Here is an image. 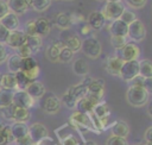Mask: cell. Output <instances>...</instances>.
<instances>
[{
    "mask_svg": "<svg viewBox=\"0 0 152 145\" xmlns=\"http://www.w3.org/2000/svg\"><path fill=\"white\" fill-rule=\"evenodd\" d=\"M55 133L61 143V145H84V141L78 128L71 124H64L59 128L55 130Z\"/></svg>",
    "mask_w": 152,
    "mask_h": 145,
    "instance_id": "cell-1",
    "label": "cell"
},
{
    "mask_svg": "<svg viewBox=\"0 0 152 145\" xmlns=\"http://www.w3.org/2000/svg\"><path fill=\"white\" fill-rule=\"evenodd\" d=\"M13 109H14V106L13 105L7 106V107H4V108H0L2 116L5 119H7V120H12L13 119Z\"/></svg>",
    "mask_w": 152,
    "mask_h": 145,
    "instance_id": "cell-47",
    "label": "cell"
},
{
    "mask_svg": "<svg viewBox=\"0 0 152 145\" xmlns=\"http://www.w3.org/2000/svg\"><path fill=\"white\" fill-rule=\"evenodd\" d=\"M96 1H103V0H96Z\"/></svg>",
    "mask_w": 152,
    "mask_h": 145,
    "instance_id": "cell-60",
    "label": "cell"
},
{
    "mask_svg": "<svg viewBox=\"0 0 152 145\" xmlns=\"http://www.w3.org/2000/svg\"><path fill=\"white\" fill-rule=\"evenodd\" d=\"M25 43H26V34L20 30H14V31L10 32L5 44H7L10 48L17 50L19 46H21Z\"/></svg>",
    "mask_w": 152,
    "mask_h": 145,
    "instance_id": "cell-15",
    "label": "cell"
},
{
    "mask_svg": "<svg viewBox=\"0 0 152 145\" xmlns=\"http://www.w3.org/2000/svg\"><path fill=\"white\" fill-rule=\"evenodd\" d=\"M8 7H7V4H6V0H0V19L6 15L8 13Z\"/></svg>",
    "mask_w": 152,
    "mask_h": 145,
    "instance_id": "cell-52",
    "label": "cell"
},
{
    "mask_svg": "<svg viewBox=\"0 0 152 145\" xmlns=\"http://www.w3.org/2000/svg\"><path fill=\"white\" fill-rule=\"evenodd\" d=\"M25 44L30 48L32 53H37L43 45V40H42V37H39V36H31V37L26 36V43Z\"/></svg>",
    "mask_w": 152,
    "mask_h": 145,
    "instance_id": "cell-30",
    "label": "cell"
},
{
    "mask_svg": "<svg viewBox=\"0 0 152 145\" xmlns=\"http://www.w3.org/2000/svg\"><path fill=\"white\" fill-rule=\"evenodd\" d=\"M72 70L76 75L86 76L89 72V65L83 58H78L72 63Z\"/></svg>",
    "mask_w": 152,
    "mask_h": 145,
    "instance_id": "cell-28",
    "label": "cell"
},
{
    "mask_svg": "<svg viewBox=\"0 0 152 145\" xmlns=\"http://www.w3.org/2000/svg\"><path fill=\"white\" fill-rule=\"evenodd\" d=\"M10 34V31L7 29H5L1 24H0V44H5L7 40V37Z\"/></svg>",
    "mask_w": 152,
    "mask_h": 145,
    "instance_id": "cell-51",
    "label": "cell"
},
{
    "mask_svg": "<svg viewBox=\"0 0 152 145\" xmlns=\"http://www.w3.org/2000/svg\"><path fill=\"white\" fill-rule=\"evenodd\" d=\"M127 36L129 37L131 40L135 43L142 42L146 38V27L142 24V21H140L139 19H135L133 23H131L127 29Z\"/></svg>",
    "mask_w": 152,
    "mask_h": 145,
    "instance_id": "cell-7",
    "label": "cell"
},
{
    "mask_svg": "<svg viewBox=\"0 0 152 145\" xmlns=\"http://www.w3.org/2000/svg\"><path fill=\"white\" fill-rule=\"evenodd\" d=\"M139 145H144V144H139Z\"/></svg>",
    "mask_w": 152,
    "mask_h": 145,
    "instance_id": "cell-64",
    "label": "cell"
},
{
    "mask_svg": "<svg viewBox=\"0 0 152 145\" xmlns=\"http://www.w3.org/2000/svg\"><path fill=\"white\" fill-rule=\"evenodd\" d=\"M125 1L129 7H133V8H141L147 2V0H125Z\"/></svg>",
    "mask_w": 152,
    "mask_h": 145,
    "instance_id": "cell-49",
    "label": "cell"
},
{
    "mask_svg": "<svg viewBox=\"0 0 152 145\" xmlns=\"http://www.w3.org/2000/svg\"><path fill=\"white\" fill-rule=\"evenodd\" d=\"M146 81H147V80H145L144 77H141L140 75H138V76H135L133 80L129 81V84H131V86H139V87H145V88H147Z\"/></svg>",
    "mask_w": 152,
    "mask_h": 145,
    "instance_id": "cell-48",
    "label": "cell"
},
{
    "mask_svg": "<svg viewBox=\"0 0 152 145\" xmlns=\"http://www.w3.org/2000/svg\"><path fill=\"white\" fill-rule=\"evenodd\" d=\"M30 118H31V114H30L28 109L14 106V109H13V119H12L14 122H26V121L30 120Z\"/></svg>",
    "mask_w": 152,
    "mask_h": 145,
    "instance_id": "cell-26",
    "label": "cell"
},
{
    "mask_svg": "<svg viewBox=\"0 0 152 145\" xmlns=\"http://www.w3.org/2000/svg\"><path fill=\"white\" fill-rule=\"evenodd\" d=\"M0 80H1V74H0Z\"/></svg>",
    "mask_w": 152,
    "mask_h": 145,
    "instance_id": "cell-61",
    "label": "cell"
},
{
    "mask_svg": "<svg viewBox=\"0 0 152 145\" xmlns=\"http://www.w3.org/2000/svg\"><path fill=\"white\" fill-rule=\"evenodd\" d=\"M23 72H24V71H23ZM39 72H40L39 65H36L34 68H32V69H30V70L25 71L24 74L27 76V78H28L31 82H33V81H36V80H37V77L39 76Z\"/></svg>",
    "mask_w": 152,
    "mask_h": 145,
    "instance_id": "cell-45",
    "label": "cell"
},
{
    "mask_svg": "<svg viewBox=\"0 0 152 145\" xmlns=\"http://www.w3.org/2000/svg\"><path fill=\"white\" fill-rule=\"evenodd\" d=\"M10 130H11V134H12L13 141H15V140L21 139V138L27 135L28 126L25 122H13L10 126Z\"/></svg>",
    "mask_w": 152,
    "mask_h": 145,
    "instance_id": "cell-21",
    "label": "cell"
},
{
    "mask_svg": "<svg viewBox=\"0 0 152 145\" xmlns=\"http://www.w3.org/2000/svg\"><path fill=\"white\" fill-rule=\"evenodd\" d=\"M27 37H31V36H38L37 32H36V27H34V19L32 20H28L25 26H24V31H23Z\"/></svg>",
    "mask_w": 152,
    "mask_h": 145,
    "instance_id": "cell-42",
    "label": "cell"
},
{
    "mask_svg": "<svg viewBox=\"0 0 152 145\" xmlns=\"http://www.w3.org/2000/svg\"><path fill=\"white\" fill-rule=\"evenodd\" d=\"M81 50H82V52L87 57H89L91 59H95V58H97L101 55L102 46H101V43L96 38L88 37L84 40H82V43H81Z\"/></svg>",
    "mask_w": 152,
    "mask_h": 145,
    "instance_id": "cell-5",
    "label": "cell"
},
{
    "mask_svg": "<svg viewBox=\"0 0 152 145\" xmlns=\"http://www.w3.org/2000/svg\"><path fill=\"white\" fill-rule=\"evenodd\" d=\"M8 11L15 15H21L26 13L31 5V0H6Z\"/></svg>",
    "mask_w": 152,
    "mask_h": 145,
    "instance_id": "cell-14",
    "label": "cell"
},
{
    "mask_svg": "<svg viewBox=\"0 0 152 145\" xmlns=\"http://www.w3.org/2000/svg\"><path fill=\"white\" fill-rule=\"evenodd\" d=\"M7 57H8V56H7V51H6L5 45H4V44H0V64L4 63Z\"/></svg>",
    "mask_w": 152,
    "mask_h": 145,
    "instance_id": "cell-54",
    "label": "cell"
},
{
    "mask_svg": "<svg viewBox=\"0 0 152 145\" xmlns=\"http://www.w3.org/2000/svg\"><path fill=\"white\" fill-rule=\"evenodd\" d=\"M56 25L62 30H68L71 26L70 14L65 12H61L56 15Z\"/></svg>",
    "mask_w": 152,
    "mask_h": 145,
    "instance_id": "cell-33",
    "label": "cell"
},
{
    "mask_svg": "<svg viewBox=\"0 0 152 145\" xmlns=\"http://www.w3.org/2000/svg\"><path fill=\"white\" fill-rule=\"evenodd\" d=\"M6 62H7V69L10 70L11 74H15L18 71H20V62H21V58L14 53V55H11L10 57L6 58Z\"/></svg>",
    "mask_w": 152,
    "mask_h": 145,
    "instance_id": "cell-31",
    "label": "cell"
},
{
    "mask_svg": "<svg viewBox=\"0 0 152 145\" xmlns=\"http://www.w3.org/2000/svg\"><path fill=\"white\" fill-rule=\"evenodd\" d=\"M34 27H36V32L39 37L48 36L50 32V21L46 18L34 19Z\"/></svg>",
    "mask_w": 152,
    "mask_h": 145,
    "instance_id": "cell-23",
    "label": "cell"
},
{
    "mask_svg": "<svg viewBox=\"0 0 152 145\" xmlns=\"http://www.w3.org/2000/svg\"><path fill=\"white\" fill-rule=\"evenodd\" d=\"M32 145H37V144H32Z\"/></svg>",
    "mask_w": 152,
    "mask_h": 145,
    "instance_id": "cell-62",
    "label": "cell"
},
{
    "mask_svg": "<svg viewBox=\"0 0 152 145\" xmlns=\"http://www.w3.org/2000/svg\"><path fill=\"white\" fill-rule=\"evenodd\" d=\"M0 88L2 89H8V90H17V83H15V77L14 74H4L1 75V80H0Z\"/></svg>",
    "mask_w": 152,
    "mask_h": 145,
    "instance_id": "cell-25",
    "label": "cell"
},
{
    "mask_svg": "<svg viewBox=\"0 0 152 145\" xmlns=\"http://www.w3.org/2000/svg\"><path fill=\"white\" fill-rule=\"evenodd\" d=\"M62 46H63V44L62 43H52V44H50L48 48H46V50H45V56H46V58L50 61V62H58V55H59V51H61V49H62Z\"/></svg>",
    "mask_w": 152,
    "mask_h": 145,
    "instance_id": "cell-24",
    "label": "cell"
},
{
    "mask_svg": "<svg viewBox=\"0 0 152 145\" xmlns=\"http://www.w3.org/2000/svg\"><path fill=\"white\" fill-rule=\"evenodd\" d=\"M76 111L77 112H81V113H86V114H89L93 112V108H94V105L86 97L83 96L82 99H80L77 102H76Z\"/></svg>",
    "mask_w": 152,
    "mask_h": 145,
    "instance_id": "cell-34",
    "label": "cell"
},
{
    "mask_svg": "<svg viewBox=\"0 0 152 145\" xmlns=\"http://www.w3.org/2000/svg\"><path fill=\"white\" fill-rule=\"evenodd\" d=\"M72 57H74V52L70 49H68L65 46H62V49L59 51V55H58V62L68 63V62H70L72 59Z\"/></svg>",
    "mask_w": 152,
    "mask_h": 145,
    "instance_id": "cell-38",
    "label": "cell"
},
{
    "mask_svg": "<svg viewBox=\"0 0 152 145\" xmlns=\"http://www.w3.org/2000/svg\"><path fill=\"white\" fill-rule=\"evenodd\" d=\"M139 55H140V49L134 43H126L119 50V57L124 62H126V61H138Z\"/></svg>",
    "mask_w": 152,
    "mask_h": 145,
    "instance_id": "cell-12",
    "label": "cell"
},
{
    "mask_svg": "<svg viewBox=\"0 0 152 145\" xmlns=\"http://www.w3.org/2000/svg\"><path fill=\"white\" fill-rule=\"evenodd\" d=\"M61 100L53 93H45L40 97V108L49 114H55L61 108Z\"/></svg>",
    "mask_w": 152,
    "mask_h": 145,
    "instance_id": "cell-6",
    "label": "cell"
},
{
    "mask_svg": "<svg viewBox=\"0 0 152 145\" xmlns=\"http://www.w3.org/2000/svg\"><path fill=\"white\" fill-rule=\"evenodd\" d=\"M27 135L30 137V139L32 140L33 144H38L39 141H42L43 139L49 137V131L45 125H43L40 122H34L28 126Z\"/></svg>",
    "mask_w": 152,
    "mask_h": 145,
    "instance_id": "cell-9",
    "label": "cell"
},
{
    "mask_svg": "<svg viewBox=\"0 0 152 145\" xmlns=\"http://www.w3.org/2000/svg\"><path fill=\"white\" fill-rule=\"evenodd\" d=\"M107 2H120L121 0H106Z\"/></svg>",
    "mask_w": 152,
    "mask_h": 145,
    "instance_id": "cell-59",
    "label": "cell"
},
{
    "mask_svg": "<svg viewBox=\"0 0 152 145\" xmlns=\"http://www.w3.org/2000/svg\"><path fill=\"white\" fill-rule=\"evenodd\" d=\"M104 17L102 15L101 11H93L90 12V14L88 15L87 19V24L91 27V30H101L104 25Z\"/></svg>",
    "mask_w": 152,
    "mask_h": 145,
    "instance_id": "cell-18",
    "label": "cell"
},
{
    "mask_svg": "<svg viewBox=\"0 0 152 145\" xmlns=\"http://www.w3.org/2000/svg\"><path fill=\"white\" fill-rule=\"evenodd\" d=\"M104 95V81L101 78H91L89 84L87 86L86 97L95 106L101 102Z\"/></svg>",
    "mask_w": 152,
    "mask_h": 145,
    "instance_id": "cell-3",
    "label": "cell"
},
{
    "mask_svg": "<svg viewBox=\"0 0 152 145\" xmlns=\"http://www.w3.org/2000/svg\"><path fill=\"white\" fill-rule=\"evenodd\" d=\"M124 5L121 2H106L103 6L101 13L104 17L106 20H116L120 18L122 11H124Z\"/></svg>",
    "mask_w": 152,
    "mask_h": 145,
    "instance_id": "cell-10",
    "label": "cell"
},
{
    "mask_svg": "<svg viewBox=\"0 0 152 145\" xmlns=\"http://www.w3.org/2000/svg\"><path fill=\"white\" fill-rule=\"evenodd\" d=\"M150 90L145 87L129 86L126 92V100L133 107H142L148 102Z\"/></svg>",
    "mask_w": 152,
    "mask_h": 145,
    "instance_id": "cell-2",
    "label": "cell"
},
{
    "mask_svg": "<svg viewBox=\"0 0 152 145\" xmlns=\"http://www.w3.org/2000/svg\"><path fill=\"white\" fill-rule=\"evenodd\" d=\"M122 63H124V61L119 56H110V57L107 58L104 68H106L108 74H110L113 76H119V72H120Z\"/></svg>",
    "mask_w": 152,
    "mask_h": 145,
    "instance_id": "cell-16",
    "label": "cell"
},
{
    "mask_svg": "<svg viewBox=\"0 0 152 145\" xmlns=\"http://www.w3.org/2000/svg\"><path fill=\"white\" fill-rule=\"evenodd\" d=\"M138 75H139V61H126L122 63L119 76L124 81L129 82Z\"/></svg>",
    "mask_w": 152,
    "mask_h": 145,
    "instance_id": "cell-8",
    "label": "cell"
},
{
    "mask_svg": "<svg viewBox=\"0 0 152 145\" xmlns=\"http://www.w3.org/2000/svg\"><path fill=\"white\" fill-rule=\"evenodd\" d=\"M13 90L0 88V108L13 105Z\"/></svg>",
    "mask_w": 152,
    "mask_h": 145,
    "instance_id": "cell-32",
    "label": "cell"
},
{
    "mask_svg": "<svg viewBox=\"0 0 152 145\" xmlns=\"http://www.w3.org/2000/svg\"><path fill=\"white\" fill-rule=\"evenodd\" d=\"M151 134H152V127H148L145 132V140L146 145H151Z\"/></svg>",
    "mask_w": 152,
    "mask_h": 145,
    "instance_id": "cell-57",
    "label": "cell"
},
{
    "mask_svg": "<svg viewBox=\"0 0 152 145\" xmlns=\"http://www.w3.org/2000/svg\"><path fill=\"white\" fill-rule=\"evenodd\" d=\"M51 5V0H31V7L37 12H44Z\"/></svg>",
    "mask_w": 152,
    "mask_h": 145,
    "instance_id": "cell-37",
    "label": "cell"
},
{
    "mask_svg": "<svg viewBox=\"0 0 152 145\" xmlns=\"http://www.w3.org/2000/svg\"><path fill=\"white\" fill-rule=\"evenodd\" d=\"M15 83H17V90H25L27 86L31 83V81L27 78V76L23 71H18L14 74Z\"/></svg>",
    "mask_w": 152,
    "mask_h": 145,
    "instance_id": "cell-35",
    "label": "cell"
},
{
    "mask_svg": "<svg viewBox=\"0 0 152 145\" xmlns=\"http://www.w3.org/2000/svg\"><path fill=\"white\" fill-rule=\"evenodd\" d=\"M37 145H57V143L52 139V138H50V137H46L45 139H43L42 141H39Z\"/></svg>",
    "mask_w": 152,
    "mask_h": 145,
    "instance_id": "cell-55",
    "label": "cell"
},
{
    "mask_svg": "<svg viewBox=\"0 0 152 145\" xmlns=\"http://www.w3.org/2000/svg\"><path fill=\"white\" fill-rule=\"evenodd\" d=\"M11 141H13L10 126L0 125V145H8Z\"/></svg>",
    "mask_w": 152,
    "mask_h": 145,
    "instance_id": "cell-36",
    "label": "cell"
},
{
    "mask_svg": "<svg viewBox=\"0 0 152 145\" xmlns=\"http://www.w3.org/2000/svg\"><path fill=\"white\" fill-rule=\"evenodd\" d=\"M0 24L11 32V31L18 30V27H19V18H18V15L8 12L6 15H4L0 19Z\"/></svg>",
    "mask_w": 152,
    "mask_h": 145,
    "instance_id": "cell-22",
    "label": "cell"
},
{
    "mask_svg": "<svg viewBox=\"0 0 152 145\" xmlns=\"http://www.w3.org/2000/svg\"><path fill=\"white\" fill-rule=\"evenodd\" d=\"M110 131H112V135L126 139L128 137V134H129V126L124 120H116V121H114L112 124Z\"/></svg>",
    "mask_w": 152,
    "mask_h": 145,
    "instance_id": "cell-17",
    "label": "cell"
},
{
    "mask_svg": "<svg viewBox=\"0 0 152 145\" xmlns=\"http://www.w3.org/2000/svg\"><path fill=\"white\" fill-rule=\"evenodd\" d=\"M66 1H71V0H66Z\"/></svg>",
    "mask_w": 152,
    "mask_h": 145,
    "instance_id": "cell-63",
    "label": "cell"
},
{
    "mask_svg": "<svg viewBox=\"0 0 152 145\" xmlns=\"http://www.w3.org/2000/svg\"><path fill=\"white\" fill-rule=\"evenodd\" d=\"M25 92H26L32 99H34V100L40 99V97L46 93L44 84H43L42 82H39V81H33V82H31V83L27 86V88L25 89Z\"/></svg>",
    "mask_w": 152,
    "mask_h": 145,
    "instance_id": "cell-20",
    "label": "cell"
},
{
    "mask_svg": "<svg viewBox=\"0 0 152 145\" xmlns=\"http://www.w3.org/2000/svg\"><path fill=\"white\" fill-rule=\"evenodd\" d=\"M139 75L145 80H151L152 77V64L150 59H142L139 62Z\"/></svg>",
    "mask_w": 152,
    "mask_h": 145,
    "instance_id": "cell-29",
    "label": "cell"
},
{
    "mask_svg": "<svg viewBox=\"0 0 152 145\" xmlns=\"http://www.w3.org/2000/svg\"><path fill=\"white\" fill-rule=\"evenodd\" d=\"M70 14V20H71V25L72 24H81L84 23V17L80 13H69Z\"/></svg>",
    "mask_w": 152,
    "mask_h": 145,
    "instance_id": "cell-50",
    "label": "cell"
},
{
    "mask_svg": "<svg viewBox=\"0 0 152 145\" xmlns=\"http://www.w3.org/2000/svg\"><path fill=\"white\" fill-rule=\"evenodd\" d=\"M106 145H128V141L125 138L110 135V137H108V139L106 141Z\"/></svg>",
    "mask_w": 152,
    "mask_h": 145,
    "instance_id": "cell-44",
    "label": "cell"
},
{
    "mask_svg": "<svg viewBox=\"0 0 152 145\" xmlns=\"http://www.w3.org/2000/svg\"><path fill=\"white\" fill-rule=\"evenodd\" d=\"M37 64L36 59L33 57H26V58H21V62H20V71H27L32 68H34Z\"/></svg>",
    "mask_w": 152,
    "mask_h": 145,
    "instance_id": "cell-40",
    "label": "cell"
},
{
    "mask_svg": "<svg viewBox=\"0 0 152 145\" xmlns=\"http://www.w3.org/2000/svg\"><path fill=\"white\" fill-rule=\"evenodd\" d=\"M69 124H71L76 128H84L86 131H90V132H95L96 134H100L97 132V130L95 128V126H94V124H93L91 118H90L89 114L81 113V112H77L76 111V112H74L70 115Z\"/></svg>",
    "mask_w": 152,
    "mask_h": 145,
    "instance_id": "cell-4",
    "label": "cell"
},
{
    "mask_svg": "<svg viewBox=\"0 0 152 145\" xmlns=\"http://www.w3.org/2000/svg\"><path fill=\"white\" fill-rule=\"evenodd\" d=\"M119 19H120L121 21H124L125 24L129 25L131 23H133V21L137 19V15H135V13H134L133 11L127 10V8H124V11H122V13H121V15H120Z\"/></svg>",
    "mask_w": 152,
    "mask_h": 145,
    "instance_id": "cell-39",
    "label": "cell"
},
{
    "mask_svg": "<svg viewBox=\"0 0 152 145\" xmlns=\"http://www.w3.org/2000/svg\"><path fill=\"white\" fill-rule=\"evenodd\" d=\"M17 55L20 57V58H26V57H31L32 52L30 50V48L26 45V44H23L21 46H19L17 49Z\"/></svg>",
    "mask_w": 152,
    "mask_h": 145,
    "instance_id": "cell-46",
    "label": "cell"
},
{
    "mask_svg": "<svg viewBox=\"0 0 152 145\" xmlns=\"http://www.w3.org/2000/svg\"><path fill=\"white\" fill-rule=\"evenodd\" d=\"M84 145H97L95 141H93V140H86L84 141Z\"/></svg>",
    "mask_w": 152,
    "mask_h": 145,
    "instance_id": "cell-58",
    "label": "cell"
},
{
    "mask_svg": "<svg viewBox=\"0 0 152 145\" xmlns=\"http://www.w3.org/2000/svg\"><path fill=\"white\" fill-rule=\"evenodd\" d=\"M59 100H61V103L65 105L68 108H70V109H75V107H76V101H75L70 95H68L66 93H64L63 96H62Z\"/></svg>",
    "mask_w": 152,
    "mask_h": 145,
    "instance_id": "cell-43",
    "label": "cell"
},
{
    "mask_svg": "<svg viewBox=\"0 0 152 145\" xmlns=\"http://www.w3.org/2000/svg\"><path fill=\"white\" fill-rule=\"evenodd\" d=\"M127 43L126 37H118V36H110V44L114 49L120 50L125 44Z\"/></svg>",
    "mask_w": 152,
    "mask_h": 145,
    "instance_id": "cell-41",
    "label": "cell"
},
{
    "mask_svg": "<svg viewBox=\"0 0 152 145\" xmlns=\"http://www.w3.org/2000/svg\"><path fill=\"white\" fill-rule=\"evenodd\" d=\"M81 33H82L83 36H89V34L91 33V27H90L88 24L84 23V25L81 27Z\"/></svg>",
    "mask_w": 152,
    "mask_h": 145,
    "instance_id": "cell-56",
    "label": "cell"
},
{
    "mask_svg": "<svg viewBox=\"0 0 152 145\" xmlns=\"http://www.w3.org/2000/svg\"><path fill=\"white\" fill-rule=\"evenodd\" d=\"M14 143H15V145H32V144H33L28 135H26V137H24V138H21V139H18V140H15Z\"/></svg>",
    "mask_w": 152,
    "mask_h": 145,
    "instance_id": "cell-53",
    "label": "cell"
},
{
    "mask_svg": "<svg viewBox=\"0 0 152 145\" xmlns=\"http://www.w3.org/2000/svg\"><path fill=\"white\" fill-rule=\"evenodd\" d=\"M36 100L32 99L25 90H15L13 94V105L21 108H31L34 106Z\"/></svg>",
    "mask_w": 152,
    "mask_h": 145,
    "instance_id": "cell-13",
    "label": "cell"
},
{
    "mask_svg": "<svg viewBox=\"0 0 152 145\" xmlns=\"http://www.w3.org/2000/svg\"><path fill=\"white\" fill-rule=\"evenodd\" d=\"M81 43H82V40H81L77 36L71 34V36H68V37L63 40L62 44H63V46L70 49L72 52H76V51L81 50Z\"/></svg>",
    "mask_w": 152,
    "mask_h": 145,
    "instance_id": "cell-27",
    "label": "cell"
},
{
    "mask_svg": "<svg viewBox=\"0 0 152 145\" xmlns=\"http://www.w3.org/2000/svg\"><path fill=\"white\" fill-rule=\"evenodd\" d=\"M93 113L97 118V120L100 121L102 128L106 130L107 126L109 125V118H110V109H109L108 105L106 102H102V101L99 102L97 105L94 106Z\"/></svg>",
    "mask_w": 152,
    "mask_h": 145,
    "instance_id": "cell-11",
    "label": "cell"
},
{
    "mask_svg": "<svg viewBox=\"0 0 152 145\" xmlns=\"http://www.w3.org/2000/svg\"><path fill=\"white\" fill-rule=\"evenodd\" d=\"M127 29L128 25L121 21L120 19L113 20L108 26L110 36H118V37H127Z\"/></svg>",
    "mask_w": 152,
    "mask_h": 145,
    "instance_id": "cell-19",
    "label": "cell"
}]
</instances>
